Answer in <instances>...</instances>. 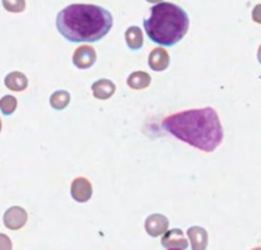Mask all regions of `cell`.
Wrapping results in <instances>:
<instances>
[{"label":"cell","mask_w":261,"mask_h":250,"mask_svg":"<svg viewBox=\"0 0 261 250\" xmlns=\"http://www.w3.org/2000/svg\"><path fill=\"white\" fill-rule=\"evenodd\" d=\"M112 27V13L95 4H71L57 16L58 31L71 42L100 41Z\"/></svg>","instance_id":"2"},{"label":"cell","mask_w":261,"mask_h":250,"mask_svg":"<svg viewBox=\"0 0 261 250\" xmlns=\"http://www.w3.org/2000/svg\"><path fill=\"white\" fill-rule=\"evenodd\" d=\"M96 52L90 45H82V47L77 48L72 57V62L80 70H89L96 62Z\"/></svg>","instance_id":"5"},{"label":"cell","mask_w":261,"mask_h":250,"mask_svg":"<svg viewBox=\"0 0 261 250\" xmlns=\"http://www.w3.org/2000/svg\"><path fill=\"white\" fill-rule=\"evenodd\" d=\"M169 227V219L164 214H151L145 221V230L151 237H158L164 235Z\"/></svg>","instance_id":"6"},{"label":"cell","mask_w":261,"mask_h":250,"mask_svg":"<svg viewBox=\"0 0 261 250\" xmlns=\"http://www.w3.org/2000/svg\"><path fill=\"white\" fill-rule=\"evenodd\" d=\"M4 85L8 87L12 92H23L29 86V80H27L26 75L22 72L14 71V72L8 73L4 78Z\"/></svg>","instance_id":"12"},{"label":"cell","mask_w":261,"mask_h":250,"mask_svg":"<svg viewBox=\"0 0 261 250\" xmlns=\"http://www.w3.org/2000/svg\"><path fill=\"white\" fill-rule=\"evenodd\" d=\"M144 29L155 44L174 47L187 34L190 18L182 7L163 2L151 7L150 17L144 19Z\"/></svg>","instance_id":"3"},{"label":"cell","mask_w":261,"mask_h":250,"mask_svg":"<svg viewBox=\"0 0 261 250\" xmlns=\"http://www.w3.org/2000/svg\"><path fill=\"white\" fill-rule=\"evenodd\" d=\"M71 195L79 203H86L92 196V185L87 178L77 177L72 181Z\"/></svg>","instance_id":"7"},{"label":"cell","mask_w":261,"mask_h":250,"mask_svg":"<svg viewBox=\"0 0 261 250\" xmlns=\"http://www.w3.org/2000/svg\"><path fill=\"white\" fill-rule=\"evenodd\" d=\"M172 250H177V249H172Z\"/></svg>","instance_id":"24"},{"label":"cell","mask_w":261,"mask_h":250,"mask_svg":"<svg viewBox=\"0 0 261 250\" xmlns=\"http://www.w3.org/2000/svg\"><path fill=\"white\" fill-rule=\"evenodd\" d=\"M252 19L253 22H256V24L261 25V4H257V6L253 7Z\"/></svg>","instance_id":"19"},{"label":"cell","mask_w":261,"mask_h":250,"mask_svg":"<svg viewBox=\"0 0 261 250\" xmlns=\"http://www.w3.org/2000/svg\"><path fill=\"white\" fill-rule=\"evenodd\" d=\"M170 57L164 48H155L149 54V67L155 72H163L169 67Z\"/></svg>","instance_id":"10"},{"label":"cell","mask_w":261,"mask_h":250,"mask_svg":"<svg viewBox=\"0 0 261 250\" xmlns=\"http://www.w3.org/2000/svg\"><path fill=\"white\" fill-rule=\"evenodd\" d=\"M187 236L190 239L192 250H206L209 242V235L204 227L192 226L187 230Z\"/></svg>","instance_id":"9"},{"label":"cell","mask_w":261,"mask_h":250,"mask_svg":"<svg viewBox=\"0 0 261 250\" xmlns=\"http://www.w3.org/2000/svg\"><path fill=\"white\" fill-rule=\"evenodd\" d=\"M27 219H29L27 212L21 207H11L7 209L3 216L4 226L12 231L21 230L27 223Z\"/></svg>","instance_id":"4"},{"label":"cell","mask_w":261,"mask_h":250,"mask_svg":"<svg viewBox=\"0 0 261 250\" xmlns=\"http://www.w3.org/2000/svg\"><path fill=\"white\" fill-rule=\"evenodd\" d=\"M257 60H258V63L261 64V45L258 47V49H257Z\"/></svg>","instance_id":"20"},{"label":"cell","mask_w":261,"mask_h":250,"mask_svg":"<svg viewBox=\"0 0 261 250\" xmlns=\"http://www.w3.org/2000/svg\"><path fill=\"white\" fill-rule=\"evenodd\" d=\"M162 246L165 249L186 250L188 247V240L179 229H173L165 232L162 237Z\"/></svg>","instance_id":"8"},{"label":"cell","mask_w":261,"mask_h":250,"mask_svg":"<svg viewBox=\"0 0 261 250\" xmlns=\"http://www.w3.org/2000/svg\"><path fill=\"white\" fill-rule=\"evenodd\" d=\"M0 131H2V120H0Z\"/></svg>","instance_id":"23"},{"label":"cell","mask_w":261,"mask_h":250,"mask_svg":"<svg viewBox=\"0 0 261 250\" xmlns=\"http://www.w3.org/2000/svg\"><path fill=\"white\" fill-rule=\"evenodd\" d=\"M13 244H12L11 237L7 236L6 234H0V250H12Z\"/></svg>","instance_id":"18"},{"label":"cell","mask_w":261,"mask_h":250,"mask_svg":"<svg viewBox=\"0 0 261 250\" xmlns=\"http://www.w3.org/2000/svg\"><path fill=\"white\" fill-rule=\"evenodd\" d=\"M151 83V76L144 71L132 72L127 78V85L134 90H144Z\"/></svg>","instance_id":"13"},{"label":"cell","mask_w":261,"mask_h":250,"mask_svg":"<svg viewBox=\"0 0 261 250\" xmlns=\"http://www.w3.org/2000/svg\"><path fill=\"white\" fill-rule=\"evenodd\" d=\"M17 109V99L13 95H6L0 99V110L4 116H11Z\"/></svg>","instance_id":"16"},{"label":"cell","mask_w":261,"mask_h":250,"mask_svg":"<svg viewBox=\"0 0 261 250\" xmlns=\"http://www.w3.org/2000/svg\"><path fill=\"white\" fill-rule=\"evenodd\" d=\"M251 250H261V246H256V247H253V249H251Z\"/></svg>","instance_id":"22"},{"label":"cell","mask_w":261,"mask_h":250,"mask_svg":"<svg viewBox=\"0 0 261 250\" xmlns=\"http://www.w3.org/2000/svg\"><path fill=\"white\" fill-rule=\"evenodd\" d=\"M162 125L170 135L205 153H213L224 138L219 116L212 107L169 116Z\"/></svg>","instance_id":"1"},{"label":"cell","mask_w":261,"mask_h":250,"mask_svg":"<svg viewBox=\"0 0 261 250\" xmlns=\"http://www.w3.org/2000/svg\"><path fill=\"white\" fill-rule=\"evenodd\" d=\"M69 103H71V95L65 90H58V92L53 93L51 97H50V105L55 110L65 109Z\"/></svg>","instance_id":"15"},{"label":"cell","mask_w":261,"mask_h":250,"mask_svg":"<svg viewBox=\"0 0 261 250\" xmlns=\"http://www.w3.org/2000/svg\"><path fill=\"white\" fill-rule=\"evenodd\" d=\"M146 2H149V3H151V4H159V3H163V0H146Z\"/></svg>","instance_id":"21"},{"label":"cell","mask_w":261,"mask_h":250,"mask_svg":"<svg viewBox=\"0 0 261 250\" xmlns=\"http://www.w3.org/2000/svg\"><path fill=\"white\" fill-rule=\"evenodd\" d=\"M92 94L96 99L100 100H108L114 95L115 93V85L108 78H100V80L95 81L91 86Z\"/></svg>","instance_id":"11"},{"label":"cell","mask_w":261,"mask_h":250,"mask_svg":"<svg viewBox=\"0 0 261 250\" xmlns=\"http://www.w3.org/2000/svg\"><path fill=\"white\" fill-rule=\"evenodd\" d=\"M2 3L11 13H22L26 9V0H2Z\"/></svg>","instance_id":"17"},{"label":"cell","mask_w":261,"mask_h":250,"mask_svg":"<svg viewBox=\"0 0 261 250\" xmlns=\"http://www.w3.org/2000/svg\"><path fill=\"white\" fill-rule=\"evenodd\" d=\"M125 42H127V47L134 52H137L142 48L144 45V35L140 27L137 26H130L128 27L127 31L124 34Z\"/></svg>","instance_id":"14"}]
</instances>
